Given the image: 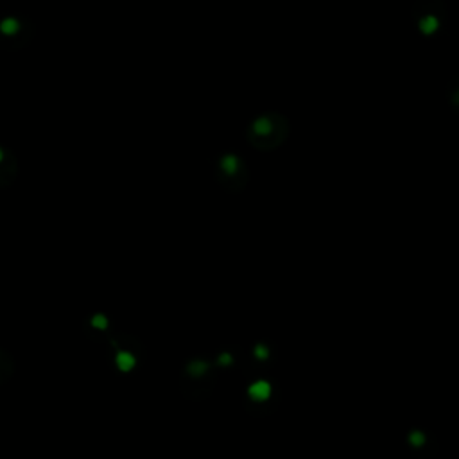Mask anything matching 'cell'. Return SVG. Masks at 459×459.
<instances>
[{"label": "cell", "mask_w": 459, "mask_h": 459, "mask_svg": "<svg viewBox=\"0 0 459 459\" xmlns=\"http://www.w3.org/2000/svg\"><path fill=\"white\" fill-rule=\"evenodd\" d=\"M18 29H20V22L15 20V18H5V20H2V24H0V31L7 36L16 35Z\"/></svg>", "instance_id": "obj_2"}, {"label": "cell", "mask_w": 459, "mask_h": 459, "mask_svg": "<svg viewBox=\"0 0 459 459\" xmlns=\"http://www.w3.org/2000/svg\"><path fill=\"white\" fill-rule=\"evenodd\" d=\"M418 27H420V31L424 33V35H427V36H430V35H434L436 31L439 29V20H438V16H434V15H425L422 20L418 22Z\"/></svg>", "instance_id": "obj_1"}, {"label": "cell", "mask_w": 459, "mask_h": 459, "mask_svg": "<svg viewBox=\"0 0 459 459\" xmlns=\"http://www.w3.org/2000/svg\"><path fill=\"white\" fill-rule=\"evenodd\" d=\"M2 160H4V151L0 149V162H2Z\"/></svg>", "instance_id": "obj_3"}]
</instances>
